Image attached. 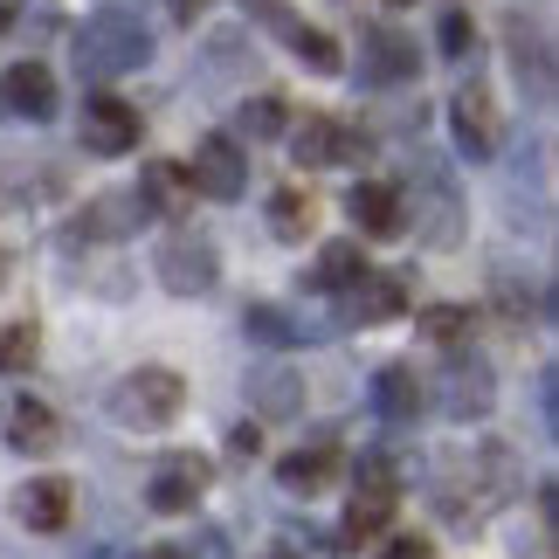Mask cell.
<instances>
[{"label":"cell","mask_w":559,"mask_h":559,"mask_svg":"<svg viewBox=\"0 0 559 559\" xmlns=\"http://www.w3.org/2000/svg\"><path fill=\"white\" fill-rule=\"evenodd\" d=\"M145 62H153V35H145L139 14L104 8V14H91L76 28V70L91 76V83H111L124 70H145Z\"/></svg>","instance_id":"1"},{"label":"cell","mask_w":559,"mask_h":559,"mask_svg":"<svg viewBox=\"0 0 559 559\" xmlns=\"http://www.w3.org/2000/svg\"><path fill=\"white\" fill-rule=\"evenodd\" d=\"M111 421L118 428H132V436H153V428L166 421H180V407H187V380L174 367H139V373H124L111 386Z\"/></svg>","instance_id":"2"},{"label":"cell","mask_w":559,"mask_h":559,"mask_svg":"<svg viewBox=\"0 0 559 559\" xmlns=\"http://www.w3.org/2000/svg\"><path fill=\"white\" fill-rule=\"evenodd\" d=\"M394 504H401V484L380 456L359 463V484H353V504H346V546H367L394 525Z\"/></svg>","instance_id":"3"},{"label":"cell","mask_w":559,"mask_h":559,"mask_svg":"<svg viewBox=\"0 0 559 559\" xmlns=\"http://www.w3.org/2000/svg\"><path fill=\"white\" fill-rule=\"evenodd\" d=\"M187 187L207 193V201H242V187H249L242 145H235L228 132H207L201 145H193V159H187Z\"/></svg>","instance_id":"4"},{"label":"cell","mask_w":559,"mask_h":559,"mask_svg":"<svg viewBox=\"0 0 559 559\" xmlns=\"http://www.w3.org/2000/svg\"><path fill=\"white\" fill-rule=\"evenodd\" d=\"M207 477H214V463L193 456V449H180V456H159V469L145 477V504H153L159 519H180V511H193V504L207 498Z\"/></svg>","instance_id":"5"},{"label":"cell","mask_w":559,"mask_h":559,"mask_svg":"<svg viewBox=\"0 0 559 559\" xmlns=\"http://www.w3.org/2000/svg\"><path fill=\"white\" fill-rule=\"evenodd\" d=\"M214 276H222V255L207 235H166L159 242V284L174 297H207Z\"/></svg>","instance_id":"6"},{"label":"cell","mask_w":559,"mask_h":559,"mask_svg":"<svg viewBox=\"0 0 559 559\" xmlns=\"http://www.w3.org/2000/svg\"><path fill=\"white\" fill-rule=\"evenodd\" d=\"M449 124H456V145L469 159H490L504 145V118H498V97H490V83H477L469 76L463 91H456V104H449Z\"/></svg>","instance_id":"7"},{"label":"cell","mask_w":559,"mask_h":559,"mask_svg":"<svg viewBox=\"0 0 559 559\" xmlns=\"http://www.w3.org/2000/svg\"><path fill=\"white\" fill-rule=\"evenodd\" d=\"M359 153H367V139H359L353 124L325 118V111H305L297 132H290V159L297 166H338V159H359Z\"/></svg>","instance_id":"8"},{"label":"cell","mask_w":559,"mask_h":559,"mask_svg":"<svg viewBox=\"0 0 559 559\" xmlns=\"http://www.w3.org/2000/svg\"><path fill=\"white\" fill-rule=\"evenodd\" d=\"M83 145H91L97 159H124L139 145V111L111 91H97L91 104H83Z\"/></svg>","instance_id":"9"},{"label":"cell","mask_w":559,"mask_h":559,"mask_svg":"<svg viewBox=\"0 0 559 559\" xmlns=\"http://www.w3.org/2000/svg\"><path fill=\"white\" fill-rule=\"evenodd\" d=\"M346 477V449L338 442H311V449H290L284 463H276V484L290 490V498H318V490H332Z\"/></svg>","instance_id":"10"},{"label":"cell","mask_w":559,"mask_h":559,"mask_svg":"<svg viewBox=\"0 0 559 559\" xmlns=\"http://www.w3.org/2000/svg\"><path fill=\"white\" fill-rule=\"evenodd\" d=\"M255 14H263L270 28L284 35V49H290V56H305V62H311L318 76H332L338 62H346V56H338V41H332L325 28H311V21H297V14L284 8V0H255Z\"/></svg>","instance_id":"11"},{"label":"cell","mask_w":559,"mask_h":559,"mask_svg":"<svg viewBox=\"0 0 559 559\" xmlns=\"http://www.w3.org/2000/svg\"><path fill=\"white\" fill-rule=\"evenodd\" d=\"M504 41H511V70H519V83L532 97H552V41L539 21H525V14H511L504 21Z\"/></svg>","instance_id":"12"},{"label":"cell","mask_w":559,"mask_h":559,"mask_svg":"<svg viewBox=\"0 0 559 559\" xmlns=\"http://www.w3.org/2000/svg\"><path fill=\"white\" fill-rule=\"evenodd\" d=\"M346 214H353L359 235H401L407 228V201H401L394 180H359L346 193Z\"/></svg>","instance_id":"13"},{"label":"cell","mask_w":559,"mask_h":559,"mask_svg":"<svg viewBox=\"0 0 559 559\" xmlns=\"http://www.w3.org/2000/svg\"><path fill=\"white\" fill-rule=\"evenodd\" d=\"M70 477H28V490L14 498V519L28 532H70Z\"/></svg>","instance_id":"14"},{"label":"cell","mask_w":559,"mask_h":559,"mask_svg":"<svg viewBox=\"0 0 559 559\" xmlns=\"http://www.w3.org/2000/svg\"><path fill=\"white\" fill-rule=\"evenodd\" d=\"M490 394H498V386H490V367L484 359H449V380H442V401H449V415L456 421H484L490 415Z\"/></svg>","instance_id":"15"},{"label":"cell","mask_w":559,"mask_h":559,"mask_svg":"<svg viewBox=\"0 0 559 559\" xmlns=\"http://www.w3.org/2000/svg\"><path fill=\"white\" fill-rule=\"evenodd\" d=\"M249 401H255V415H263V421L305 415V373H297V367H255L249 373Z\"/></svg>","instance_id":"16"},{"label":"cell","mask_w":559,"mask_h":559,"mask_svg":"<svg viewBox=\"0 0 559 559\" xmlns=\"http://www.w3.org/2000/svg\"><path fill=\"white\" fill-rule=\"evenodd\" d=\"M338 297H346V318H353V325H386V318H401L407 311V284H401V276H359V284L353 290H338Z\"/></svg>","instance_id":"17"},{"label":"cell","mask_w":559,"mask_h":559,"mask_svg":"<svg viewBox=\"0 0 559 559\" xmlns=\"http://www.w3.org/2000/svg\"><path fill=\"white\" fill-rule=\"evenodd\" d=\"M8 442L21 449V456H56V449H62V421H56V407H49V401H14V415H8Z\"/></svg>","instance_id":"18"},{"label":"cell","mask_w":559,"mask_h":559,"mask_svg":"<svg viewBox=\"0 0 559 559\" xmlns=\"http://www.w3.org/2000/svg\"><path fill=\"white\" fill-rule=\"evenodd\" d=\"M0 97H8V111H21V118H56V76L41 70V62H14V70L0 76Z\"/></svg>","instance_id":"19"},{"label":"cell","mask_w":559,"mask_h":559,"mask_svg":"<svg viewBox=\"0 0 559 559\" xmlns=\"http://www.w3.org/2000/svg\"><path fill=\"white\" fill-rule=\"evenodd\" d=\"M415 70H421V56L401 28H367V76L373 83H407Z\"/></svg>","instance_id":"20"},{"label":"cell","mask_w":559,"mask_h":559,"mask_svg":"<svg viewBox=\"0 0 559 559\" xmlns=\"http://www.w3.org/2000/svg\"><path fill=\"white\" fill-rule=\"evenodd\" d=\"M373 407H380V421H421V380H415V367H380L373 373Z\"/></svg>","instance_id":"21"},{"label":"cell","mask_w":559,"mask_h":559,"mask_svg":"<svg viewBox=\"0 0 559 559\" xmlns=\"http://www.w3.org/2000/svg\"><path fill=\"white\" fill-rule=\"evenodd\" d=\"M359 276H367V255H359V242H325L311 263V290H353Z\"/></svg>","instance_id":"22"},{"label":"cell","mask_w":559,"mask_h":559,"mask_svg":"<svg viewBox=\"0 0 559 559\" xmlns=\"http://www.w3.org/2000/svg\"><path fill=\"white\" fill-rule=\"evenodd\" d=\"M187 193H193V187H187V166H145L132 207H139V214H174Z\"/></svg>","instance_id":"23"},{"label":"cell","mask_w":559,"mask_h":559,"mask_svg":"<svg viewBox=\"0 0 559 559\" xmlns=\"http://www.w3.org/2000/svg\"><path fill=\"white\" fill-rule=\"evenodd\" d=\"M311 222H318V207H311L305 187H276V193H270V228L284 235V242H305Z\"/></svg>","instance_id":"24"},{"label":"cell","mask_w":559,"mask_h":559,"mask_svg":"<svg viewBox=\"0 0 559 559\" xmlns=\"http://www.w3.org/2000/svg\"><path fill=\"white\" fill-rule=\"evenodd\" d=\"M242 332L255 338V346H270V353L297 346V318H284L276 305H249V311H242Z\"/></svg>","instance_id":"25"},{"label":"cell","mask_w":559,"mask_h":559,"mask_svg":"<svg viewBox=\"0 0 559 559\" xmlns=\"http://www.w3.org/2000/svg\"><path fill=\"white\" fill-rule=\"evenodd\" d=\"M35 353H41V325H35V318H14V325H0V373L35 367Z\"/></svg>","instance_id":"26"},{"label":"cell","mask_w":559,"mask_h":559,"mask_svg":"<svg viewBox=\"0 0 559 559\" xmlns=\"http://www.w3.org/2000/svg\"><path fill=\"white\" fill-rule=\"evenodd\" d=\"M284 124H290L284 97H255V104H242V132H249V139H284Z\"/></svg>","instance_id":"27"},{"label":"cell","mask_w":559,"mask_h":559,"mask_svg":"<svg viewBox=\"0 0 559 559\" xmlns=\"http://www.w3.org/2000/svg\"><path fill=\"white\" fill-rule=\"evenodd\" d=\"M421 332L436 338V346H463V338H469V311L436 305V311H421Z\"/></svg>","instance_id":"28"},{"label":"cell","mask_w":559,"mask_h":559,"mask_svg":"<svg viewBox=\"0 0 559 559\" xmlns=\"http://www.w3.org/2000/svg\"><path fill=\"white\" fill-rule=\"evenodd\" d=\"M469 41H477V28H469V14H463V8H449V14H442V56H463Z\"/></svg>","instance_id":"29"},{"label":"cell","mask_w":559,"mask_h":559,"mask_svg":"<svg viewBox=\"0 0 559 559\" xmlns=\"http://www.w3.org/2000/svg\"><path fill=\"white\" fill-rule=\"evenodd\" d=\"M380 559H436V546H428V539H415V532H401V539L386 546Z\"/></svg>","instance_id":"30"},{"label":"cell","mask_w":559,"mask_h":559,"mask_svg":"<svg viewBox=\"0 0 559 559\" xmlns=\"http://www.w3.org/2000/svg\"><path fill=\"white\" fill-rule=\"evenodd\" d=\"M228 449H235V456H255V449H263V428H235Z\"/></svg>","instance_id":"31"},{"label":"cell","mask_w":559,"mask_h":559,"mask_svg":"<svg viewBox=\"0 0 559 559\" xmlns=\"http://www.w3.org/2000/svg\"><path fill=\"white\" fill-rule=\"evenodd\" d=\"M201 8H207V0H174V21H193Z\"/></svg>","instance_id":"32"},{"label":"cell","mask_w":559,"mask_h":559,"mask_svg":"<svg viewBox=\"0 0 559 559\" xmlns=\"http://www.w3.org/2000/svg\"><path fill=\"white\" fill-rule=\"evenodd\" d=\"M139 559H187L180 546H153V552H139Z\"/></svg>","instance_id":"33"},{"label":"cell","mask_w":559,"mask_h":559,"mask_svg":"<svg viewBox=\"0 0 559 559\" xmlns=\"http://www.w3.org/2000/svg\"><path fill=\"white\" fill-rule=\"evenodd\" d=\"M386 8H415V0H386Z\"/></svg>","instance_id":"34"},{"label":"cell","mask_w":559,"mask_h":559,"mask_svg":"<svg viewBox=\"0 0 559 559\" xmlns=\"http://www.w3.org/2000/svg\"><path fill=\"white\" fill-rule=\"evenodd\" d=\"M270 559H290V552H270Z\"/></svg>","instance_id":"35"}]
</instances>
